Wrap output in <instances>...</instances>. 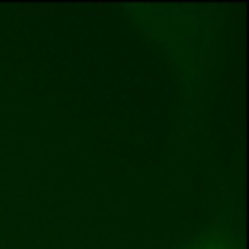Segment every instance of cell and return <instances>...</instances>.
I'll return each mask as SVG.
<instances>
[{
    "label": "cell",
    "mask_w": 249,
    "mask_h": 249,
    "mask_svg": "<svg viewBox=\"0 0 249 249\" xmlns=\"http://www.w3.org/2000/svg\"><path fill=\"white\" fill-rule=\"evenodd\" d=\"M186 249H238V245L228 232H208L193 241Z\"/></svg>",
    "instance_id": "obj_1"
}]
</instances>
